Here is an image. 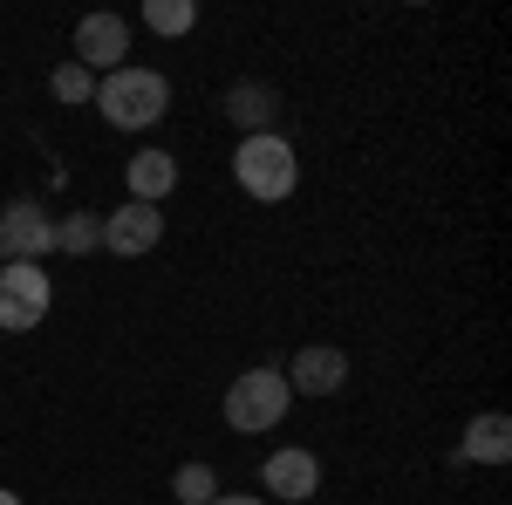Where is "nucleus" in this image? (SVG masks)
I'll return each instance as SVG.
<instances>
[{"label": "nucleus", "instance_id": "nucleus-1", "mask_svg": "<svg viewBox=\"0 0 512 505\" xmlns=\"http://www.w3.org/2000/svg\"><path fill=\"white\" fill-rule=\"evenodd\" d=\"M96 110H103L110 130H151V123L171 117V76L123 62L110 76H96Z\"/></svg>", "mask_w": 512, "mask_h": 505}, {"label": "nucleus", "instance_id": "nucleus-2", "mask_svg": "<svg viewBox=\"0 0 512 505\" xmlns=\"http://www.w3.org/2000/svg\"><path fill=\"white\" fill-rule=\"evenodd\" d=\"M233 185H239L246 198H260V205H280V198H294V185H301V157H294V144H287L280 130L239 137V151H233Z\"/></svg>", "mask_w": 512, "mask_h": 505}, {"label": "nucleus", "instance_id": "nucleus-3", "mask_svg": "<svg viewBox=\"0 0 512 505\" xmlns=\"http://www.w3.org/2000/svg\"><path fill=\"white\" fill-rule=\"evenodd\" d=\"M287 403H294V389L280 376L274 362H253V369H239L233 383H226V424L239 437H267V430L287 417Z\"/></svg>", "mask_w": 512, "mask_h": 505}, {"label": "nucleus", "instance_id": "nucleus-4", "mask_svg": "<svg viewBox=\"0 0 512 505\" xmlns=\"http://www.w3.org/2000/svg\"><path fill=\"white\" fill-rule=\"evenodd\" d=\"M48 308H55L48 273L28 267V260H0V328L7 335H35L48 321Z\"/></svg>", "mask_w": 512, "mask_h": 505}, {"label": "nucleus", "instance_id": "nucleus-5", "mask_svg": "<svg viewBox=\"0 0 512 505\" xmlns=\"http://www.w3.org/2000/svg\"><path fill=\"white\" fill-rule=\"evenodd\" d=\"M321 492V458L308 444H280L267 451V465H260V499H280V505H308Z\"/></svg>", "mask_w": 512, "mask_h": 505}, {"label": "nucleus", "instance_id": "nucleus-6", "mask_svg": "<svg viewBox=\"0 0 512 505\" xmlns=\"http://www.w3.org/2000/svg\"><path fill=\"white\" fill-rule=\"evenodd\" d=\"M48 253H55V219H48V205L14 198V205L0 212V260H28V267H41Z\"/></svg>", "mask_w": 512, "mask_h": 505}, {"label": "nucleus", "instance_id": "nucleus-7", "mask_svg": "<svg viewBox=\"0 0 512 505\" xmlns=\"http://www.w3.org/2000/svg\"><path fill=\"white\" fill-rule=\"evenodd\" d=\"M69 62H82L89 76L123 69V62H130V21H123V14H82L76 21V55H69Z\"/></svg>", "mask_w": 512, "mask_h": 505}, {"label": "nucleus", "instance_id": "nucleus-8", "mask_svg": "<svg viewBox=\"0 0 512 505\" xmlns=\"http://www.w3.org/2000/svg\"><path fill=\"white\" fill-rule=\"evenodd\" d=\"M158 239H164V205L123 198L117 212H103V253H117V260H144Z\"/></svg>", "mask_w": 512, "mask_h": 505}, {"label": "nucleus", "instance_id": "nucleus-9", "mask_svg": "<svg viewBox=\"0 0 512 505\" xmlns=\"http://www.w3.org/2000/svg\"><path fill=\"white\" fill-rule=\"evenodd\" d=\"M294 396H335V389L349 383V355L328 349V342H308V349H294V362L280 369Z\"/></svg>", "mask_w": 512, "mask_h": 505}, {"label": "nucleus", "instance_id": "nucleus-10", "mask_svg": "<svg viewBox=\"0 0 512 505\" xmlns=\"http://www.w3.org/2000/svg\"><path fill=\"white\" fill-rule=\"evenodd\" d=\"M123 185H130L137 205H164V198L178 192V157L158 151V144H144V151L123 164Z\"/></svg>", "mask_w": 512, "mask_h": 505}, {"label": "nucleus", "instance_id": "nucleus-11", "mask_svg": "<svg viewBox=\"0 0 512 505\" xmlns=\"http://www.w3.org/2000/svg\"><path fill=\"white\" fill-rule=\"evenodd\" d=\"M226 117H233V130L239 137H260V130H274L280 123V89L274 82H233V89H226Z\"/></svg>", "mask_w": 512, "mask_h": 505}, {"label": "nucleus", "instance_id": "nucleus-12", "mask_svg": "<svg viewBox=\"0 0 512 505\" xmlns=\"http://www.w3.org/2000/svg\"><path fill=\"white\" fill-rule=\"evenodd\" d=\"M506 458H512V417L506 410L472 417L465 437H458V465H506Z\"/></svg>", "mask_w": 512, "mask_h": 505}, {"label": "nucleus", "instance_id": "nucleus-13", "mask_svg": "<svg viewBox=\"0 0 512 505\" xmlns=\"http://www.w3.org/2000/svg\"><path fill=\"white\" fill-rule=\"evenodd\" d=\"M55 253H69V260L103 253V212H69V219H55Z\"/></svg>", "mask_w": 512, "mask_h": 505}, {"label": "nucleus", "instance_id": "nucleus-14", "mask_svg": "<svg viewBox=\"0 0 512 505\" xmlns=\"http://www.w3.org/2000/svg\"><path fill=\"white\" fill-rule=\"evenodd\" d=\"M144 28L164 35V41L192 35V28H198V0H144Z\"/></svg>", "mask_w": 512, "mask_h": 505}, {"label": "nucleus", "instance_id": "nucleus-15", "mask_svg": "<svg viewBox=\"0 0 512 505\" xmlns=\"http://www.w3.org/2000/svg\"><path fill=\"white\" fill-rule=\"evenodd\" d=\"M171 499H178V505H212V499H219V471L198 465V458H192V465H178V471H171Z\"/></svg>", "mask_w": 512, "mask_h": 505}, {"label": "nucleus", "instance_id": "nucleus-16", "mask_svg": "<svg viewBox=\"0 0 512 505\" xmlns=\"http://www.w3.org/2000/svg\"><path fill=\"white\" fill-rule=\"evenodd\" d=\"M48 89H55V103H69V110H82V103H96V76H89L82 62H55V76H48Z\"/></svg>", "mask_w": 512, "mask_h": 505}, {"label": "nucleus", "instance_id": "nucleus-17", "mask_svg": "<svg viewBox=\"0 0 512 505\" xmlns=\"http://www.w3.org/2000/svg\"><path fill=\"white\" fill-rule=\"evenodd\" d=\"M212 505H267V499H260V492H219Z\"/></svg>", "mask_w": 512, "mask_h": 505}, {"label": "nucleus", "instance_id": "nucleus-18", "mask_svg": "<svg viewBox=\"0 0 512 505\" xmlns=\"http://www.w3.org/2000/svg\"><path fill=\"white\" fill-rule=\"evenodd\" d=\"M0 505H21V492H0Z\"/></svg>", "mask_w": 512, "mask_h": 505}]
</instances>
